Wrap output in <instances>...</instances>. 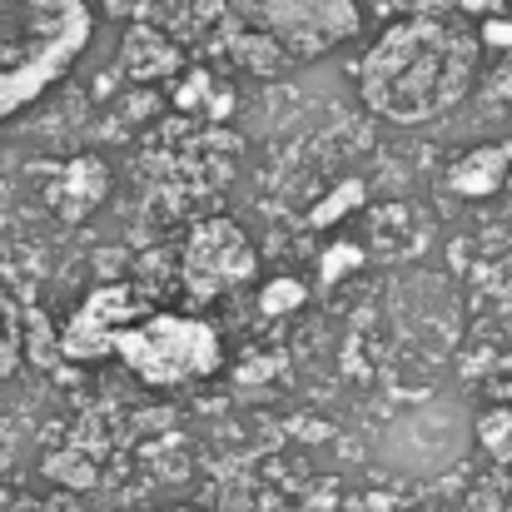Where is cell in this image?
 <instances>
[{"mask_svg":"<svg viewBox=\"0 0 512 512\" xmlns=\"http://www.w3.org/2000/svg\"><path fill=\"white\" fill-rule=\"evenodd\" d=\"M478 70V40L433 15L393 20L358 60V100L388 125H433L463 105Z\"/></svg>","mask_w":512,"mask_h":512,"instance_id":"obj_1","label":"cell"},{"mask_svg":"<svg viewBox=\"0 0 512 512\" xmlns=\"http://www.w3.org/2000/svg\"><path fill=\"white\" fill-rule=\"evenodd\" d=\"M90 40V0H0V125L55 90Z\"/></svg>","mask_w":512,"mask_h":512,"instance_id":"obj_2","label":"cell"},{"mask_svg":"<svg viewBox=\"0 0 512 512\" xmlns=\"http://www.w3.org/2000/svg\"><path fill=\"white\" fill-rule=\"evenodd\" d=\"M140 383L150 388H179L194 378H209L224 363V343L209 319L194 314H145L120 334L115 353Z\"/></svg>","mask_w":512,"mask_h":512,"instance_id":"obj_3","label":"cell"},{"mask_svg":"<svg viewBox=\"0 0 512 512\" xmlns=\"http://www.w3.org/2000/svg\"><path fill=\"white\" fill-rule=\"evenodd\" d=\"M234 25L269 35L289 60H319L363 30L358 0H229Z\"/></svg>","mask_w":512,"mask_h":512,"instance_id":"obj_4","label":"cell"},{"mask_svg":"<svg viewBox=\"0 0 512 512\" xmlns=\"http://www.w3.org/2000/svg\"><path fill=\"white\" fill-rule=\"evenodd\" d=\"M259 274V249L249 244V234L234 219H199L184 234V254H179V279L189 289V299H219L244 289Z\"/></svg>","mask_w":512,"mask_h":512,"instance_id":"obj_5","label":"cell"},{"mask_svg":"<svg viewBox=\"0 0 512 512\" xmlns=\"http://www.w3.org/2000/svg\"><path fill=\"white\" fill-rule=\"evenodd\" d=\"M145 319V309L135 304V294L130 289H120V284H110V289H95L75 314H70V324H65V334H60V348L70 353V358H115L120 353V334L130 329V324H140Z\"/></svg>","mask_w":512,"mask_h":512,"instance_id":"obj_6","label":"cell"},{"mask_svg":"<svg viewBox=\"0 0 512 512\" xmlns=\"http://www.w3.org/2000/svg\"><path fill=\"white\" fill-rule=\"evenodd\" d=\"M508 170H512V145L493 140V145H478V150H468L463 160L448 165V189L463 194V199H483V194L503 189Z\"/></svg>","mask_w":512,"mask_h":512,"instance_id":"obj_7","label":"cell"},{"mask_svg":"<svg viewBox=\"0 0 512 512\" xmlns=\"http://www.w3.org/2000/svg\"><path fill=\"white\" fill-rule=\"evenodd\" d=\"M105 194H110V174H105V165L90 160V155H80V160L65 165L60 184H55V209H60L65 219H85Z\"/></svg>","mask_w":512,"mask_h":512,"instance_id":"obj_8","label":"cell"},{"mask_svg":"<svg viewBox=\"0 0 512 512\" xmlns=\"http://www.w3.org/2000/svg\"><path fill=\"white\" fill-rule=\"evenodd\" d=\"M120 60H125V70H130L135 80H165V75L179 70V50H174L155 25H130Z\"/></svg>","mask_w":512,"mask_h":512,"instance_id":"obj_9","label":"cell"},{"mask_svg":"<svg viewBox=\"0 0 512 512\" xmlns=\"http://www.w3.org/2000/svg\"><path fill=\"white\" fill-rule=\"evenodd\" d=\"M363 199H368V189H363L358 179H343L334 194H324V199L309 209V224H314V229H329V224H339L343 214H353Z\"/></svg>","mask_w":512,"mask_h":512,"instance_id":"obj_10","label":"cell"},{"mask_svg":"<svg viewBox=\"0 0 512 512\" xmlns=\"http://www.w3.org/2000/svg\"><path fill=\"white\" fill-rule=\"evenodd\" d=\"M304 299H309V289H304L299 279H269V284L259 289V314H264V319H284V314L304 309Z\"/></svg>","mask_w":512,"mask_h":512,"instance_id":"obj_11","label":"cell"},{"mask_svg":"<svg viewBox=\"0 0 512 512\" xmlns=\"http://www.w3.org/2000/svg\"><path fill=\"white\" fill-rule=\"evenodd\" d=\"M478 443L498 458V463H512V413L508 408H493L478 418Z\"/></svg>","mask_w":512,"mask_h":512,"instance_id":"obj_12","label":"cell"},{"mask_svg":"<svg viewBox=\"0 0 512 512\" xmlns=\"http://www.w3.org/2000/svg\"><path fill=\"white\" fill-rule=\"evenodd\" d=\"M358 264H368V254H363L353 239H339V244L324 249V259H319V279H324V284H339V279H348Z\"/></svg>","mask_w":512,"mask_h":512,"instance_id":"obj_13","label":"cell"},{"mask_svg":"<svg viewBox=\"0 0 512 512\" xmlns=\"http://www.w3.org/2000/svg\"><path fill=\"white\" fill-rule=\"evenodd\" d=\"M45 473L65 488H90L95 483V463L85 453H55V458H45Z\"/></svg>","mask_w":512,"mask_h":512,"instance_id":"obj_14","label":"cell"},{"mask_svg":"<svg viewBox=\"0 0 512 512\" xmlns=\"http://www.w3.org/2000/svg\"><path fill=\"white\" fill-rule=\"evenodd\" d=\"M204 90H209V75H204V70H199V75H194V80H189V85H184V90H179V95H174V100H179V105H184V110H194V100H199V95H204Z\"/></svg>","mask_w":512,"mask_h":512,"instance_id":"obj_15","label":"cell"},{"mask_svg":"<svg viewBox=\"0 0 512 512\" xmlns=\"http://www.w3.org/2000/svg\"><path fill=\"white\" fill-rule=\"evenodd\" d=\"M483 40L488 45H512V20H488L483 25Z\"/></svg>","mask_w":512,"mask_h":512,"instance_id":"obj_16","label":"cell"},{"mask_svg":"<svg viewBox=\"0 0 512 512\" xmlns=\"http://www.w3.org/2000/svg\"><path fill=\"white\" fill-rule=\"evenodd\" d=\"M179 512H189V508H179Z\"/></svg>","mask_w":512,"mask_h":512,"instance_id":"obj_17","label":"cell"}]
</instances>
